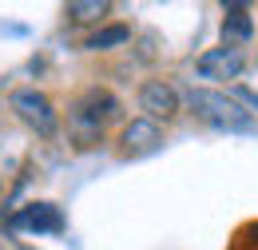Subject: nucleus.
<instances>
[{
	"label": "nucleus",
	"mask_w": 258,
	"mask_h": 250,
	"mask_svg": "<svg viewBox=\"0 0 258 250\" xmlns=\"http://www.w3.org/2000/svg\"><path fill=\"white\" fill-rule=\"evenodd\" d=\"M250 36H254V20H250L246 4H226L223 8V44L238 48V44H246Z\"/></svg>",
	"instance_id": "8"
},
{
	"label": "nucleus",
	"mask_w": 258,
	"mask_h": 250,
	"mask_svg": "<svg viewBox=\"0 0 258 250\" xmlns=\"http://www.w3.org/2000/svg\"><path fill=\"white\" fill-rule=\"evenodd\" d=\"M0 191H4V179H0Z\"/></svg>",
	"instance_id": "11"
},
{
	"label": "nucleus",
	"mask_w": 258,
	"mask_h": 250,
	"mask_svg": "<svg viewBox=\"0 0 258 250\" xmlns=\"http://www.w3.org/2000/svg\"><path fill=\"white\" fill-rule=\"evenodd\" d=\"M119 111H123V103L107 92V88H99V84L84 88V92L68 103V139H72L80 151L103 143L107 123L119 119Z\"/></svg>",
	"instance_id": "1"
},
{
	"label": "nucleus",
	"mask_w": 258,
	"mask_h": 250,
	"mask_svg": "<svg viewBox=\"0 0 258 250\" xmlns=\"http://www.w3.org/2000/svg\"><path fill=\"white\" fill-rule=\"evenodd\" d=\"M8 107H12V115L24 127H32L40 139H52L56 127H60V111H56L52 95L40 92V88H16L8 95Z\"/></svg>",
	"instance_id": "3"
},
{
	"label": "nucleus",
	"mask_w": 258,
	"mask_h": 250,
	"mask_svg": "<svg viewBox=\"0 0 258 250\" xmlns=\"http://www.w3.org/2000/svg\"><path fill=\"white\" fill-rule=\"evenodd\" d=\"M16 230H32V234H60L64 230V215L56 203H28L12 215Z\"/></svg>",
	"instance_id": "7"
},
{
	"label": "nucleus",
	"mask_w": 258,
	"mask_h": 250,
	"mask_svg": "<svg viewBox=\"0 0 258 250\" xmlns=\"http://www.w3.org/2000/svg\"><path fill=\"white\" fill-rule=\"evenodd\" d=\"M183 99H187V107L195 111V119H203L207 127H219V131H246V127H254V115L238 99H230L226 92L191 88Z\"/></svg>",
	"instance_id": "2"
},
{
	"label": "nucleus",
	"mask_w": 258,
	"mask_h": 250,
	"mask_svg": "<svg viewBox=\"0 0 258 250\" xmlns=\"http://www.w3.org/2000/svg\"><path fill=\"white\" fill-rule=\"evenodd\" d=\"M246 72V52L242 48H207L199 60H195V76L199 80H211V84H226V80H238Z\"/></svg>",
	"instance_id": "4"
},
{
	"label": "nucleus",
	"mask_w": 258,
	"mask_h": 250,
	"mask_svg": "<svg viewBox=\"0 0 258 250\" xmlns=\"http://www.w3.org/2000/svg\"><path fill=\"white\" fill-rule=\"evenodd\" d=\"M159 143H163V127L155 123V119H147V115L123 123V131H119V155H123V159L151 155Z\"/></svg>",
	"instance_id": "6"
},
{
	"label": "nucleus",
	"mask_w": 258,
	"mask_h": 250,
	"mask_svg": "<svg viewBox=\"0 0 258 250\" xmlns=\"http://www.w3.org/2000/svg\"><path fill=\"white\" fill-rule=\"evenodd\" d=\"M131 40V28L127 24H103V28H96V32H88L84 36V52H111V48H123Z\"/></svg>",
	"instance_id": "9"
},
{
	"label": "nucleus",
	"mask_w": 258,
	"mask_h": 250,
	"mask_svg": "<svg viewBox=\"0 0 258 250\" xmlns=\"http://www.w3.org/2000/svg\"><path fill=\"white\" fill-rule=\"evenodd\" d=\"M254 64H258V60H254Z\"/></svg>",
	"instance_id": "12"
},
{
	"label": "nucleus",
	"mask_w": 258,
	"mask_h": 250,
	"mask_svg": "<svg viewBox=\"0 0 258 250\" xmlns=\"http://www.w3.org/2000/svg\"><path fill=\"white\" fill-rule=\"evenodd\" d=\"M139 107H143L147 119L167 123V119L179 115L183 95H179V88H175L171 80H159V76H155V80H143V84H139Z\"/></svg>",
	"instance_id": "5"
},
{
	"label": "nucleus",
	"mask_w": 258,
	"mask_h": 250,
	"mask_svg": "<svg viewBox=\"0 0 258 250\" xmlns=\"http://www.w3.org/2000/svg\"><path fill=\"white\" fill-rule=\"evenodd\" d=\"M107 12H111L107 0H68V8H64V16L72 24H99Z\"/></svg>",
	"instance_id": "10"
}]
</instances>
